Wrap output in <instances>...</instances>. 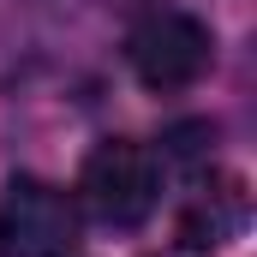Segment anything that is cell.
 <instances>
[{
    "label": "cell",
    "mask_w": 257,
    "mask_h": 257,
    "mask_svg": "<svg viewBox=\"0 0 257 257\" xmlns=\"http://www.w3.org/2000/svg\"><path fill=\"white\" fill-rule=\"evenodd\" d=\"M78 197L84 209L102 221V227H144L162 203V168L144 144L132 138H102L90 156H84V174H78Z\"/></svg>",
    "instance_id": "cell-1"
},
{
    "label": "cell",
    "mask_w": 257,
    "mask_h": 257,
    "mask_svg": "<svg viewBox=\"0 0 257 257\" xmlns=\"http://www.w3.org/2000/svg\"><path fill=\"white\" fill-rule=\"evenodd\" d=\"M126 60L138 72L144 90L168 96V90H192L197 78L215 66V36L209 24L192 18V12H174V6H156L132 24L126 36Z\"/></svg>",
    "instance_id": "cell-2"
},
{
    "label": "cell",
    "mask_w": 257,
    "mask_h": 257,
    "mask_svg": "<svg viewBox=\"0 0 257 257\" xmlns=\"http://www.w3.org/2000/svg\"><path fill=\"white\" fill-rule=\"evenodd\" d=\"M78 245H84L78 203L36 174H18L0 197V257H78Z\"/></svg>",
    "instance_id": "cell-3"
},
{
    "label": "cell",
    "mask_w": 257,
    "mask_h": 257,
    "mask_svg": "<svg viewBox=\"0 0 257 257\" xmlns=\"http://www.w3.org/2000/svg\"><path fill=\"white\" fill-rule=\"evenodd\" d=\"M102 6H120V12H156L162 0H102Z\"/></svg>",
    "instance_id": "cell-4"
}]
</instances>
